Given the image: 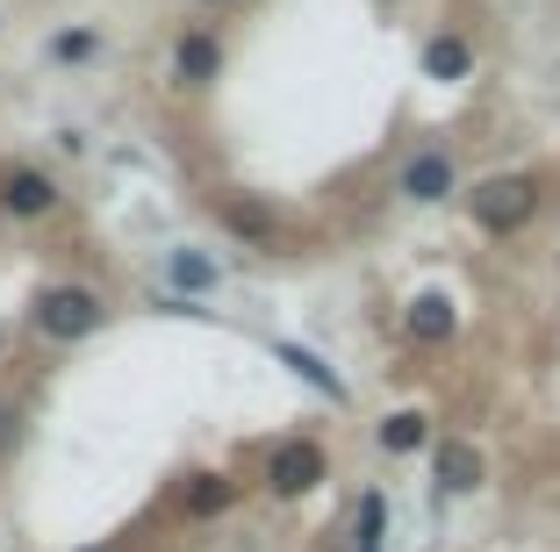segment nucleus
<instances>
[{
    "label": "nucleus",
    "mask_w": 560,
    "mask_h": 552,
    "mask_svg": "<svg viewBox=\"0 0 560 552\" xmlns=\"http://www.w3.org/2000/svg\"><path fill=\"white\" fill-rule=\"evenodd\" d=\"M453 324H460V316H453V302H445V294H417V302H410V338L445 344V338H453Z\"/></svg>",
    "instance_id": "obj_7"
},
{
    "label": "nucleus",
    "mask_w": 560,
    "mask_h": 552,
    "mask_svg": "<svg viewBox=\"0 0 560 552\" xmlns=\"http://www.w3.org/2000/svg\"><path fill=\"white\" fill-rule=\"evenodd\" d=\"M36 330L44 338H86V330H101V302L86 287H50L36 302Z\"/></svg>",
    "instance_id": "obj_2"
},
{
    "label": "nucleus",
    "mask_w": 560,
    "mask_h": 552,
    "mask_svg": "<svg viewBox=\"0 0 560 552\" xmlns=\"http://www.w3.org/2000/svg\"><path fill=\"white\" fill-rule=\"evenodd\" d=\"M431 438V416L424 409H396V416L381 423V453H417Z\"/></svg>",
    "instance_id": "obj_8"
},
{
    "label": "nucleus",
    "mask_w": 560,
    "mask_h": 552,
    "mask_svg": "<svg viewBox=\"0 0 560 552\" xmlns=\"http://www.w3.org/2000/svg\"><path fill=\"white\" fill-rule=\"evenodd\" d=\"M223 223L237 230V237H252V244H273L280 230H273V215L266 209H252V201H231V209H223Z\"/></svg>",
    "instance_id": "obj_12"
},
{
    "label": "nucleus",
    "mask_w": 560,
    "mask_h": 552,
    "mask_svg": "<svg viewBox=\"0 0 560 552\" xmlns=\"http://www.w3.org/2000/svg\"><path fill=\"white\" fill-rule=\"evenodd\" d=\"M402 195L410 201H445L453 195V158H445V151H417V158L402 165Z\"/></svg>",
    "instance_id": "obj_5"
},
{
    "label": "nucleus",
    "mask_w": 560,
    "mask_h": 552,
    "mask_svg": "<svg viewBox=\"0 0 560 552\" xmlns=\"http://www.w3.org/2000/svg\"><path fill=\"white\" fill-rule=\"evenodd\" d=\"M173 287H180V294H209L215 287V266L195 259V251H173Z\"/></svg>",
    "instance_id": "obj_13"
},
{
    "label": "nucleus",
    "mask_w": 560,
    "mask_h": 552,
    "mask_svg": "<svg viewBox=\"0 0 560 552\" xmlns=\"http://www.w3.org/2000/svg\"><path fill=\"white\" fill-rule=\"evenodd\" d=\"M467 66H475V50H467L460 36H431V50H424L431 80H467Z\"/></svg>",
    "instance_id": "obj_10"
},
{
    "label": "nucleus",
    "mask_w": 560,
    "mask_h": 552,
    "mask_svg": "<svg viewBox=\"0 0 560 552\" xmlns=\"http://www.w3.org/2000/svg\"><path fill=\"white\" fill-rule=\"evenodd\" d=\"M316 481H324V453H316L310 438L273 445V459H266V488H273V495H310Z\"/></svg>",
    "instance_id": "obj_3"
},
{
    "label": "nucleus",
    "mask_w": 560,
    "mask_h": 552,
    "mask_svg": "<svg viewBox=\"0 0 560 552\" xmlns=\"http://www.w3.org/2000/svg\"><path fill=\"white\" fill-rule=\"evenodd\" d=\"M280 366H295V374L310 380V388H324L330 402H346V380L330 374V366H324V359H316V352H302V344H280Z\"/></svg>",
    "instance_id": "obj_11"
},
{
    "label": "nucleus",
    "mask_w": 560,
    "mask_h": 552,
    "mask_svg": "<svg viewBox=\"0 0 560 552\" xmlns=\"http://www.w3.org/2000/svg\"><path fill=\"white\" fill-rule=\"evenodd\" d=\"M467 201H475V223L503 237V230H525V223H532V209H539V187H532L525 173H495V179H481Z\"/></svg>",
    "instance_id": "obj_1"
},
{
    "label": "nucleus",
    "mask_w": 560,
    "mask_h": 552,
    "mask_svg": "<svg viewBox=\"0 0 560 552\" xmlns=\"http://www.w3.org/2000/svg\"><path fill=\"white\" fill-rule=\"evenodd\" d=\"M94 50V36L86 30H66V36H50V58H86Z\"/></svg>",
    "instance_id": "obj_16"
},
{
    "label": "nucleus",
    "mask_w": 560,
    "mask_h": 552,
    "mask_svg": "<svg viewBox=\"0 0 560 552\" xmlns=\"http://www.w3.org/2000/svg\"><path fill=\"white\" fill-rule=\"evenodd\" d=\"M381 517H388V503L366 495V503H360V552H381Z\"/></svg>",
    "instance_id": "obj_15"
},
{
    "label": "nucleus",
    "mask_w": 560,
    "mask_h": 552,
    "mask_svg": "<svg viewBox=\"0 0 560 552\" xmlns=\"http://www.w3.org/2000/svg\"><path fill=\"white\" fill-rule=\"evenodd\" d=\"M215 72H223V50H215V36H187V44H180V80H187V86H209Z\"/></svg>",
    "instance_id": "obj_9"
},
{
    "label": "nucleus",
    "mask_w": 560,
    "mask_h": 552,
    "mask_svg": "<svg viewBox=\"0 0 560 552\" xmlns=\"http://www.w3.org/2000/svg\"><path fill=\"white\" fill-rule=\"evenodd\" d=\"M439 488H445V495H475V488H481V453L467 438L439 445Z\"/></svg>",
    "instance_id": "obj_6"
},
{
    "label": "nucleus",
    "mask_w": 560,
    "mask_h": 552,
    "mask_svg": "<svg viewBox=\"0 0 560 552\" xmlns=\"http://www.w3.org/2000/svg\"><path fill=\"white\" fill-rule=\"evenodd\" d=\"M50 201H58V187H50V173H36V165H22V173L0 179V209L8 215H44Z\"/></svg>",
    "instance_id": "obj_4"
},
{
    "label": "nucleus",
    "mask_w": 560,
    "mask_h": 552,
    "mask_svg": "<svg viewBox=\"0 0 560 552\" xmlns=\"http://www.w3.org/2000/svg\"><path fill=\"white\" fill-rule=\"evenodd\" d=\"M187 509H195V517H215V509H231V481H195V488H187Z\"/></svg>",
    "instance_id": "obj_14"
}]
</instances>
